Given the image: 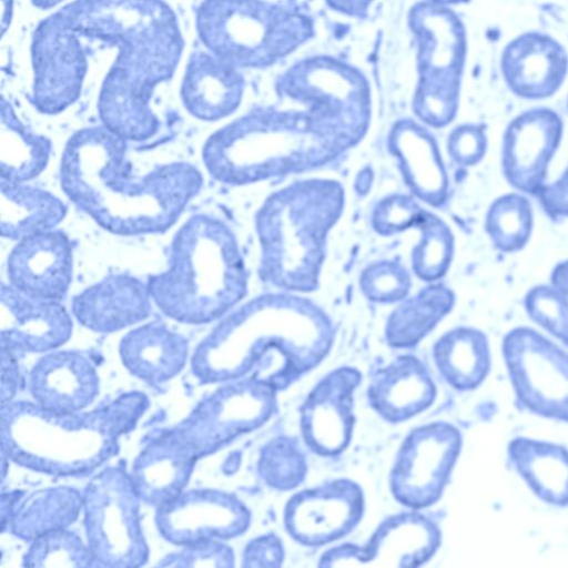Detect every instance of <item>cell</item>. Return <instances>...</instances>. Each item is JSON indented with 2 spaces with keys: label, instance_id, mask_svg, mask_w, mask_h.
<instances>
[{
  "label": "cell",
  "instance_id": "18",
  "mask_svg": "<svg viewBox=\"0 0 568 568\" xmlns=\"http://www.w3.org/2000/svg\"><path fill=\"white\" fill-rule=\"evenodd\" d=\"M3 334L28 342L54 343L70 331L65 310L54 301L31 297L12 285L1 286Z\"/></svg>",
  "mask_w": 568,
  "mask_h": 568
},
{
  "label": "cell",
  "instance_id": "8",
  "mask_svg": "<svg viewBox=\"0 0 568 568\" xmlns=\"http://www.w3.org/2000/svg\"><path fill=\"white\" fill-rule=\"evenodd\" d=\"M437 526L420 514L389 517L363 546L343 545L325 552L326 567H415L428 560L439 546Z\"/></svg>",
  "mask_w": 568,
  "mask_h": 568
},
{
  "label": "cell",
  "instance_id": "31",
  "mask_svg": "<svg viewBox=\"0 0 568 568\" xmlns=\"http://www.w3.org/2000/svg\"><path fill=\"white\" fill-rule=\"evenodd\" d=\"M436 2H457V1H462V0H434Z\"/></svg>",
  "mask_w": 568,
  "mask_h": 568
},
{
  "label": "cell",
  "instance_id": "30",
  "mask_svg": "<svg viewBox=\"0 0 568 568\" xmlns=\"http://www.w3.org/2000/svg\"><path fill=\"white\" fill-rule=\"evenodd\" d=\"M34 1L38 6L49 7V6H52L57 2H59L60 0H34Z\"/></svg>",
  "mask_w": 568,
  "mask_h": 568
},
{
  "label": "cell",
  "instance_id": "14",
  "mask_svg": "<svg viewBox=\"0 0 568 568\" xmlns=\"http://www.w3.org/2000/svg\"><path fill=\"white\" fill-rule=\"evenodd\" d=\"M148 284L129 275H112L85 288L73 298V313L84 325L112 331L148 316Z\"/></svg>",
  "mask_w": 568,
  "mask_h": 568
},
{
  "label": "cell",
  "instance_id": "6",
  "mask_svg": "<svg viewBox=\"0 0 568 568\" xmlns=\"http://www.w3.org/2000/svg\"><path fill=\"white\" fill-rule=\"evenodd\" d=\"M503 347L523 404L541 416L568 422V354L528 327L510 331Z\"/></svg>",
  "mask_w": 568,
  "mask_h": 568
},
{
  "label": "cell",
  "instance_id": "12",
  "mask_svg": "<svg viewBox=\"0 0 568 568\" xmlns=\"http://www.w3.org/2000/svg\"><path fill=\"white\" fill-rule=\"evenodd\" d=\"M359 379L361 374L353 368L331 372L301 407L304 439L317 454H338L348 445L354 422L353 392Z\"/></svg>",
  "mask_w": 568,
  "mask_h": 568
},
{
  "label": "cell",
  "instance_id": "2",
  "mask_svg": "<svg viewBox=\"0 0 568 568\" xmlns=\"http://www.w3.org/2000/svg\"><path fill=\"white\" fill-rule=\"evenodd\" d=\"M121 39V53L99 99L100 118L125 141H144L158 130L149 101L170 77L180 54L174 18L158 0H102Z\"/></svg>",
  "mask_w": 568,
  "mask_h": 568
},
{
  "label": "cell",
  "instance_id": "25",
  "mask_svg": "<svg viewBox=\"0 0 568 568\" xmlns=\"http://www.w3.org/2000/svg\"><path fill=\"white\" fill-rule=\"evenodd\" d=\"M265 480L277 489L297 486L305 474V463L297 446L287 438L270 444L261 459Z\"/></svg>",
  "mask_w": 568,
  "mask_h": 568
},
{
  "label": "cell",
  "instance_id": "27",
  "mask_svg": "<svg viewBox=\"0 0 568 568\" xmlns=\"http://www.w3.org/2000/svg\"><path fill=\"white\" fill-rule=\"evenodd\" d=\"M537 197L551 219L568 216V168L558 180L546 184Z\"/></svg>",
  "mask_w": 568,
  "mask_h": 568
},
{
  "label": "cell",
  "instance_id": "21",
  "mask_svg": "<svg viewBox=\"0 0 568 568\" xmlns=\"http://www.w3.org/2000/svg\"><path fill=\"white\" fill-rule=\"evenodd\" d=\"M51 142L28 130L11 108L2 104L0 130L1 180L19 183L39 175L49 161Z\"/></svg>",
  "mask_w": 568,
  "mask_h": 568
},
{
  "label": "cell",
  "instance_id": "29",
  "mask_svg": "<svg viewBox=\"0 0 568 568\" xmlns=\"http://www.w3.org/2000/svg\"><path fill=\"white\" fill-rule=\"evenodd\" d=\"M552 286L568 295V261L558 264L551 274Z\"/></svg>",
  "mask_w": 568,
  "mask_h": 568
},
{
  "label": "cell",
  "instance_id": "15",
  "mask_svg": "<svg viewBox=\"0 0 568 568\" xmlns=\"http://www.w3.org/2000/svg\"><path fill=\"white\" fill-rule=\"evenodd\" d=\"M371 405L385 419L398 423L426 409L436 388L425 366L413 356H399L372 377Z\"/></svg>",
  "mask_w": 568,
  "mask_h": 568
},
{
  "label": "cell",
  "instance_id": "13",
  "mask_svg": "<svg viewBox=\"0 0 568 568\" xmlns=\"http://www.w3.org/2000/svg\"><path fill=\"white\" fill-rule=\"evenodd\" d=\"M568 68L562 48L546 36L530 33L513 41L503 57V72L510 89L527 99L551 95Z\"/></svg>",
  "mask_w": 568,
  "mask_h": 568
},
{
  "label": "cell",
  "instance_id": "22",
  "mask_svg": "<svg viewBox=\"0 0 568 568\" xmlns=\"http://www.w3.org/2000/svg\"><path fill=\"white\" fill-rule=\"evenodd\" d=\"M532 229L529 201L510 193L498 197L489 207L486 230L495 247L501 252H516L525 246Z\"/></svg>",
  "mask_w": 568,
  "mask_h": 568
},
{
  "label": "cell",
  "instance_id": "7",
  "mask_svg": "<svg viewBox=\"0 0 568 568\" xmlns=\"http://www.w3.org/2000/svg\"><path fill=\"white\" fill-rule=\"evenodd\" d=\"M459 432L446 423L414 429L405 439L390 475L394 496L402 504L420 508L435 503L457 459Z\"/></svg>",
  "mask_w": 568,
  "mask_h": 568
},
{
  "label": "cell",
  "instance_id": "9",
  "mask_svg": "<svg viewBox=\"0 0 568 568\" xmlns=\"http://www.w3.org/2000/svg\"><path fill=\"white\" fill-rule=\"evenodd\" d=\"M363 496L351 480L338 479L294 495L285 509L287 531L302 544L318 546L349 532L359 521Z\"/></svg>",
  "mask_w": 568,
  "mask_h": 568
},
{
  "label": "cell",
  "instance_id": "10",
  "mask_svg": "<svg viewBox=\"0 0 568 568\" xmlns=\"http://www.w3.org/2000/svg\"><path fill=\"white\" fill-rule=\"evenodd\" d=\"M562 132L560 118L549 109H534L517 116L507 128L503 168L517 190L538 196L546 185L549 162Z\"/></svg>",
  "mask_w": 568,
  "mask_h": 568
},
{
  "label": "cell",
  "instance_id": "28",
  "mask_svg": "<svg viewBox=\"0 0 568 568\" xmlns=\"http://www.w3.org/2000/svg\"><path fill=\"white\" fill-rule=\"evenodd\" d=\"M252 551L250 559L261 560V566H280L283 559V548L281 540L274 536L268 535L266 537L255 540L251 548Z\"/></svg>",
  "mask_w": 568,
  "mask_h": 568
},
{
  "label": "cell",
  "instance_id": "1",
  "mask_svg": "<svg viewBox=\"0 0 568 568\" xmlns=\"http://www.w3.org/2000/svg\"><path fill=\"white\" fill-rule=\"evenodd\" d=\"M61 187L100 226L119 235L159 233L175 223L202 186L187 163L131 174L126 141L106 128L78 131L65 144Z\"/></svg>",
  "mask_w": 568,
  "mask_h": 568
},
{
  "label": "cell",
  "instance_id": "16",
  "mask_svg": "<svg viewBox=\"0 0 568 568\" xmlns=\"http://www.w3.org/2000/svg\"><path fill=\"white\" fill-rule=\"evenodd\" d=\"M242 92L240 75L233 65L207 54L194 57L182 85L185 108L194 116L214 121L237 106Z\"/></svg>",
  "mask_w": 568,
  "mask_h": 568
},
{
  "label": "cell",
  "instance_id": "24",
  "mask_svg": "<svg viewBox=\"0 0 568 568\" xmlns=\"http://www.w3.org/2000/svg\"><path fill=\"white\" fill-rule=\"evenodd\" d=\"M529 316L568 345V295L554 286L531 288L525 297Z\"/></svg>",
  "mask_w": 568,
  "mask_h": 568
},
{
  "label": "cell",
  "instance_id": "20",
  "mask_svg": "<svg viewBox=\"0 0 568 568\" xmlns=\"http://www.w3.org/2000/svg\"><path fill=\"white\" fill-rule=\"evenodd\" d=\"M434 358L445 379L458 389H471L486 377L489 347L486 336L474 328H457L434 347Z\"/></svg>",
  "mask_w": 568,
  "mask_h": 568
},
{
  "label": "cell",
  "instance_id": "5",
  "mask_svg": "<svg viewBox=\"0 0 568 568\" xmlns=\"http://www.w3.org/2000/svg\"><path fill=\"white\" fill-rule=\"evenodd\" d=\"M420 41V109L427 121L445 124L454 116L465 55L463 26L450 11L436 6L414 10Z\"/></svg>",
  "mask_w": 568,
  "mask_h": 568
},
{
  "label": "cell",
  "instance_id": "3",
  "mask_svg": "<svg viewBox=\"0 0 568 568\" xmlns=\"http://www.w3.org/2000/svg\"><path fill=\"white\" fill-rule=\"evenodd\" d=\"M169 316L202 323L219 317L245 293L243 262L231 231L209 215L191 216L175 233L165 272L148 281Z\"/></svg>",
  "mask_w": 568,
  "mask_h": 568
},
{
  "label": "cell",
  "instance_id": "19",
  "mask_svg": "<svg viewBox=\"0 0 568 568\" xmlns=\"http://www.w3.org/2000/svg\"><path fill=\"white\" fill-rule=\"evenodd\" d=\"M509 456L532 490L550 504H568V450L562 446L516 438Z\"/></svg>",
  "mask_w": 568,
  "mask_h": 568
},
{
  "label": "cell",
  "instance_id": "17",
  "mask_svg": "<svg viewBox=\"0 0 568 568\" xmlns=\"http://www.w3.org/2000/svg\"><path fill=\"white\" fill-rule=\"evenodd\" d=\"M1 235L11 240L50 231L67 213L63 202L52 193L1 180L0 185Z\"/></svg>",
  "mask_w": 568,
  "mask_h": 568
},
{
  "label": "cell",
  "instance_id": "23",
  "mask_svg": "<svg viewBox=\"0 0 568 568\" xmlns=\"http://www.w3.org/2000/svg\"><path fill=\"white\" fill-rule=\"evenodd\" d=\"M452 303V294L447 290H438L430 294L426 304L403 308L394 314L387 331L389 343L397 347L415 344L448 312Z\"/></svg>",
  "mask_w": 568,
  "mask_h": 568
},
{
  "label": "cell",
  "instance_id": "26",
  "mask_svg": "<svg viewBox=\"0 0 568 568\" xmlns=\"http://www.w3.org/2000/svg\"><path fill=\"white\" fill-rule=\"evenodd\" d=\"M486 146L485 129L478 125L460 126L450 136L452 155L462 164L473 165L479 162Z\"/></svg>",
  "mask_w": 568,
  "mask_h": 568
},
{
  "label": "cell",
  "instance_id": "4",
  "mask_svg": "<svg viewBox=\"0 0 568 568\" xmlns=\"http://www.w3.org/2000/svg\"><path fill=\"white\" fill-rule=\"evenodd\" d=\"M197 28L216 58L246 67L272 63L311 31L301 14L260 0H206L197 13Z\"/></svg>",
  "mask_w": 568,
  "mask_h": 568
},
{
  "label": "cell",
  "instance_id": "11",
  "mask_svg": "<svg viewBox=\"0 0 568 568\" xmlns=\"http://www.w3.org/2000/svg\"><path fill=\"white\" fill-rule=\"evenodd\" d=\"M10 285L36 298L65 295L72 277V250L67 235L45 231L19 240L7 265Z\"/></svg>",
  "mask_w": 568,
  "mask_h": 568
}]
</instances>
